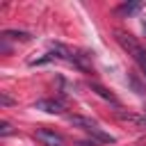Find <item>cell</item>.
<instances>
[{"mask_svg":"<svg viewBox=\"0 0 146 146\" xmlns=\"http://www.w3.org/2000/svg\"><path fill=\"white\" fill-rule=\"evenodd\" d=\"M114 39H116L119 46L132 57V62L139 66V71H141L144 78H146V48H144L132 34H128V32H114Z\"/></svg>","mask_w":146,"mask_h":146,"instance_id":"1","label":"cell"},{"mask_svg":"<svg viewBox=\"0 0 146 146\" xmlns=\"http://www.w3.org/2000/svg\"><path fill=\"white\" fill-rule=\"evenodd\" d=\"M34 139L41 141L43 146H66V139L59 132L50 130V128H36L34 130Z\"/></svg>","mask_w":146,"mask_h":146,"instance_id":"2","label":"cell"},{"mask_svg":"<svg viewBox=\"0 0 146 146\" xmlns=\"http://www.w3.org/2000/svg\"><path fill=\"white\" fill-rule=\"evenodd\" d=\"M34 107L36 110H43L48 114H62L64 112V103L62 100H55V98H41V100L34 103Z\"/></svg>","mask_w":146,"mask_h":146,"instance_id":"3","label":"cell"},{"mask_svg":"<svg viewBox=\"0 0 146 146\" xmlns=\"http://www.w3.org/2000/svg\"><path fill=\"white\" fill-rule=\"evenodd\" d=\"M84 132H87L89 137H94L98 144H114V141H116V139H114L110 132H105L98 123H96V125H91V128H89V130H84Z\"/></svg>","mask_w":146,"mask_h":146,"instance_id":"4","label":"cell"},{"mask_svg":"<svg viewBox=\"0 0 146 146\" xmlns=\"http://www.w3.org/2000/svg\"><path fill=\"white\" fill-rule=\"evenodd\" d=\"M89 87H91V91H94L96 96H100L103 100H107V103H112V105H116V107L121 105V103H119V98H116L112 91H107L105 87H100V84H96V82H89Z\"/></svg>","mask_w":146,"mask_h":146,"instance_id":"5","label":"cell"},{"mask_svg":"<svg viewBox=\"0 0 146 146\" xmlns=\"http://www.w3.org/2000/svg\"><path fill=\"white\" fill-rule=\"evenodd\" d=\"M0 39H5V41H7V39H11V41H30L32 36H30L27 32H21V30H5Z\"/></svg>","mask_w":146,"mask_h":146,"instance_id":"6","label":"cell"},{"mask_svg":"<svg viewBox=\"0 0 146 146\" xmlns=\"http://www.w3.org/2000/svg\"><path fill=\"white\" fill-rule=\"evenodd\" d=\"M141 9V2H125V5H121L116 11L119 14H125V16H130V14H137Z\"/></svg>","mask_w":146,"mask_h":146,"instance_id":"7","label":"cell"},{"mask_svg":"<svg viewBox=\"0 0 146 146\" xmlns=\"http://www.w3.org/2000/svg\"><path fill=\"white\" fill-rule=\"evenodd\" d=\"M0 135H2V137H7V135H11V125H9L7 121H0Z\"/></svg>","mask_w":146,"mask_h":146,"instance_id":"8","label":"cell"},{"mask_svg":"<svg viewBox=\"0 0 146 146\" xmlns=\"http://www.w3.org/2000/svg\"><path fill=\"white\" fill-rule=\"evenodd\" d=\"M0 103H2V105H11L14 100H11V98H9L7 94H0Z\"/></svg>","mask_w":146,"mask_h":146,"instance_id":"9","label":"cell"},{"mask_svg":"<svg viewBox=\"0 0 146 146\" xmlns=\"http://www.w3.org/2000/svg\"><path fill=\"white\" fill-rule=\"evenodd\" d=\"M78 146H98V141H94V139L91 141H78Z\"/></svg>","mask_w":146,"mask_h":146,"instance_id":"10","label":"cell"},{"mask_svg":"<svg viewBox=\"0 0 146 146\" xmlns=\"http://www.w3.org/2000/svg\"><path fill=\"white\" fill-rule=\"evenodd\" d=\"M144 119H146V110H144Z\"/></svg>","mask_w":146,"mask_h":146,"instance_id":"11","label":"cell"}]
</instances>
